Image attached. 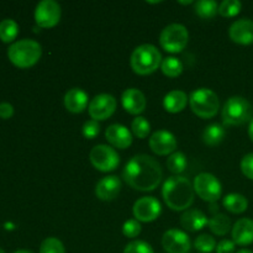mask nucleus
Returning <instances> with one entry per match:
<instances>
[{"label": "nucleus", "instance_id": "nucleus-1", "mask_svg": "<svg viewBox=\"0 0 253 253\" xmlns=\"http://www.w3.org/2000/svg\"><path fill=\"white\" fill-rule=\"evenodd\" d=\"M162 168L153 157L137 155L125 166L123 177L132 189L140 192H152L162 180Z\"/></svg>", "mask_w": 253, "mask_h": 253}, {"label": "nucleus", "instance_id": "nucleus-2", "mask_svg": "<svg viewBox=\"0 0 253 253\" xmlns=\"http://www.w3.org/2000/svg\"><path fill=\"white\" fill-rule=\"evenodd\" d=\"M162 195L169 209L182 211L190 208L194 202V187L188 178L173 175L163 184Z\"/></svg>", "mask_w": 253, "mask_h": 253}, {"label": "nucleus", "instance_id": "nucleus-3", "mask_svg": "<svg viewBox=\"0 0 253 253\" xmlns=\"http://www.w3.org/2000/svg\"><path fill=\"white\" fill-rule=\"evenodd\" d=\"M41 44L30 39L19 40L7 49L10 62L19 68H30L35 66L41 58Z\"/></svg>", "mask_w": 253, "mask_h": 253}, {"label": "nucleus", "instance_id": "nucleus-4", "mask_svg": "<svg viewBox=\"0 0 253 253\" xmlns=\"http://www.w3.org/2000/svg\"><path fill=\"white\" fill-rule=\"evenodd\" d=\"M130 63L135 73L140 76H147L157 71L158 67L162 64V56L157 47L153 44H141L136 47L131 54Z\"/></svg>", "mask_w": 253, "mask_h": 253}, {"label": "nucleus", "instance_id": "nucleus-5", "mask_svg": "<svg viewBox=\"0 0 253 253\" xmlns=\"http://www.w3.org/2000/svg\"><path fill=\"white\" fill-rule=\"evenodd\" d=\"M253 108L247 99L231 96L222 108V121L230 126H240L252 120Z\"/></svg>", "mask_w": 253, "mask_h": 253}, {"label": "nucleus", "instance_id": "nucleus-6", "mask_svg": "<svg viewBox=\"0 0 253 253\" xmlns=\"http://www.w3.org/2000/svg\"><path fill=\"white\" fill-rule=\"evenodd\" d=\"M189 104L193 113L202 119L214 118L220 106L216 93L207 88H199L192 91L189 96Z\"/></svg>", "mask_w": 253, "mask_h": 253}, {"label": "nucleus", "instance_id": "nucleus-7", "mask_svg": "<svg viewBox=\"0 0 253 253\" xmlns=\"http://www.w3.org/2000/svg\"><path fill=\"white\" fill-rule=\"evenodd\" d=\"M189 34L187 27L180 24H170L162 30L160 43L165 51L169 53H178L187 47Z\"/></svg>", "mask_w": 253, "mask_h": 253}, {"label": "nucleus", "instance_id": "nucleus-8", "mask_svg": "<svg viewBox=\"0 0 253 253\" xmlns=\"http://www.w3.org/2000/svg\"><path fill=\"white\" fill-rule=\"evenodd\" d=\"M194 192L208 203H216L221 198L222 188L219 179L211 173H200L194 179Z\"/></svg>", "mask_w": 253, "mask_h": 253}, {"label": "nucleus", "instance_id": "nucleus-9", "mask_svg": "<svg viewBox=\"0 0 253 253\" xmlns=\"http://www.w3.org/2000/svg\"><path fill=\"white\" fill-rule=\"evenodd\" d=\"M89 158L94 168L100 172H113L120 165L118 152L108 145H98L91 148Z\"/></svg>", "mask_w": 253, "mask_h": 253}, {"label": "nucleus", "instance_id": "nucleus-10", "mask_svg": "<svg viewBox=\"0 0 253 253\" xmlns=\"http://www.w3.org/2000/svg\"><path fill=\"white\" fill-rule=\"evenodd\" d=\"M61 20V6L54 0H42L35 10V21L40 27L51 29Z\"/></svg>", "mask_w": 253, "mask_h": 253}, {"label": "nucleus", "instance_id": "nucleus-11", "mask_svg": "<svg viewBox=\"0 0 253 253\" xmlns=\"http://www.w3.org/2000/svg\"><path fill=\"white\" fill-rule=\"evenodd\" d=\"M116 110V99L110 94H99L91 99L88 111L93 120L104 121L110 118Z\"/></svg>", "mask_w": 253, "mask_h": 253}, {"label": "nucleus", "instance_id": "nucleus-12", "mask_svg": "<svg viewBox=\"0 0 253 253\" xmlns=\"http://www.w3.org/2000/svg\"><path fill=\"white\" fill-rule=\"evenodd\" d=\"M133 216L137 221H155L162 211L161 203L153 197H143L133 204Z\"/></svg>", "mask_w": 253, "mask_h": 253}, {"label": "nucleus", "instance_id": "nucleus-13", "mask_svg": "<svg viewBox=\"0 0 253 253\" xmlns=\"http://www.w3.org/2000/svg\"><path fill=\"white\" fill-rule=\"evenodd\" d=\"M162 246L167 253H188L190 251V239L184 231L170 229L163 234Z\"/></svg>", "mask_w": 253, "mask_h": 253}, {"label": "nucleus", "instance_id": "nucleus-14", "mask_svg": "<svg viewBox=\"0 0 253 253\" xmlns=\"http://www.w3.org/2000/svg\"><path fill=\"white\" fill-rule=\"evenodd\" d=\"M150 147L158 156L172 155L177 148V140L169 131H156L150 138Z\"/></svg>", "mask_w": 253, "mask_h": 253}, {"label": "nucleus", "instance_id": "nucleus-15", "mask_svg": "<svg viewBox=\"0 0 253 253\" xmlns=\"http://www.w3.org/2000/svg\"><path fill=\"white\" fill-rule=\"evenodd\" d=\"M124 109L131 115H140L145 111L147 101L145 94L136 88L126 89L121 96Z\"/></svg>", "mask_w": 253, "mask_h": 253}, {"label": "nucleus", "instance_id": "nucleus-16", "mask_svg": "<svg viewBox=\"0 0 253 253\" xmlns=\"http://www.w3.org/2000/svg\"><path fill=\"white\" fill-rule=\"evenodd\" d=\"M105 137L111 146L126 150L132 145V135L127 127L120 124H113L105 131Z\"/></svg>", "mask_w": 253, "mask_h": 253}, {"label": "nucleus", "instance_id": "nucleus-17", "mask_svg": "<svg viewBox=\"0 0 253 253\" xmlns=\"http://www.w3.org/2000/svg\"><path fill=\"white\" fill-rule=\"evenodd\" d=\"M229 36L235 43H253V21L249 19H241L235 21L229 29Z\"/></svg>", "mask_w": 253, "mask_h": 253}, {"label": "nucleus", "instance_id": "nucleus-18", "mask_svg": "<svg viewBox=\"0 0 253 253\" xmlns=\"http://www.w3.org/2000/svg\"><path fill=\"white\" fill-rule=\"evenodd\" d=\"M121 190V180L116 175H108L98 182L95 195L103 202H110L119 195Z\"/></svg>", "mask_w": 253, "mask_h": 253}, {"label": "nucleus", "instance_id": "nucleus-19", "mask_svg": "<svg viewBox=\"0 0 253 253\" xmlns=\"http://www.w3.org/2000/svg\"><path fill=\"white\" fill-rule=\"evenodd\" d=\"M232 241L240 246L253 244V220L240 219L232 227Z\"/></svg>", "mask_w": 253, "mask_h": 253}, {"label": "nucleus", "instance_id": "nucleus-20", "mask_svg": "<svg viewBox=\"0 0 253 253\" xmlns=\"http://www.w3.org/2000/svg\"><path fill=\"white\" fill-rule=\"evenodd\" d=\"M88 94L79 88L68 90L64 95V106L69 113L79 114L88 106Z\"/></svg>", "mask_w": 253, "mask_h": 253}, {"label": "nucleus", "instance_id": "nucleus-21", "mask_svg": "<svg viewBox=\"0 0 253 253\" xmlns=\"http://www.w3.org/2000/svg\"><path fill=\"white\" fill-rule=\"evenodd\" d=\"M209 222V220L207 219L205 214L200 210L193 209V210H187L184 214L180 216V225L184 227L188 231H200L202 229H204L205 225Z\"/></svg>", "mask_w": 253, "mask_h": 253}, {"label": "nucleus", "instance_id": "nucleus-22", "mask_svg": "<svg viewBox=\"0 0 253 253\" xmlns=\"http://www.w3.org/2000/svg\"><path fill=\"white\" fill-rule=\"evenodd\" d=\"M188 100H189V98H188L184 91L172 90L163 99V106H165L166 111H168V113L177 114L184 110Z\"/></svg>", "mask_w": 253, "mask_h": 253}, {"label": "nucleus", "instance_id": "nucleus-23", "mask_svg": "<svg viewBox=\"0 0 253 253\" xmlns=\"http://www.w3.org/2000/svg\"><path fill=\"white\" fill-rule=\"evenodd\" d=\"M222 204H224L225 209L232 214H242V212L246 211L247 207H249V202H247L246 198L241 194H237V193L227 194L224 198Z\"/></svg>", "mask_w": 253, "mask_h": 253}, {"label": "nucleus", "instance_id": "nucleus-24", "mask_svg": "<svg viewBox=\"0 0 253 253\" xmlns=\"http://www.w3.org/2000/svg\"><path fill=\"white\" fill-rule=\"evenodd\" d=\"M225 127L220 124H211L205 127L203 132V141L208 146H217L225 137Z\"/></svg>", "mask_w": 253, "mask_h": 253}, {"label": "nucleus", "instance_id": "nucleus-25", "mask_svg": "<svg viewBox=\"0 0 253 253\" xmlns=\"http://www.w3.org/2000/svg\"><path fill=\"white\" fill-rule=\"evenodd\" d=\"M208 225H209V229L211 230V232H214L215 235L224 236L230 231L231 221H230V217L225 214H214V216L209 220Z\"/></svg>", "mask_w": 253, "mask_h": 253}, {"label": "nucleus", "instance_id": "nucleus-26", "mask_svg": "<svg viewBox=\"0 0 253 253\" xmlns=\"http://www.w3.org/2000/svg\"><path fill=\"white\" fill-rule=\"evenodd\" d=\"M194 11L202 19H212L219 12V4L214 0H199L194 2Z\"/></svg>", "mask_w": 253, "mask_h": 253}, {"label": "nucleus", "instance_id": "nucleus-27", "mask_svg": "<svg viewBox=\"0 0 253 253\" xmlns=\"http://www.w3.org/2000/svg\"><path fill=\"white\" fill-rule=\"evenodd\" d=\"M161 69H162L165 76L169 77V78H175V77H179L182 74L183 63L175 57H167L162 61Z\"/></svg>", "mask_w": 253, "mask_h": 253}, {"label": "nucleus", "instance_id": "nucleus-28", "mask_svg": "<svg viewBox=\"0 0 253 253\" xmlns=\"http://www.w3.org/2000/svg\"><path fill=\"white\" fill-rule=\"evenodd\" d=\"M19 34V25L11 19H5L0 22V40L2 42H11Z\"/></svg>", "mask_w": 253, "mask_h": 253}, {"label": "nucleus", "instance_id": "nucleus-29", "mask_svg": "<svg viewBox=\"0 0 253 253\" xmlns=\"http://www.w3.org/2000/svg\"><path fill=\"white\" fill-rule=\"evenodd\" d=\"M187 157L182 152H174L168 157L167 168L174 174H180L187 168Z\"/></svg>", "mask_w": 253, "mask_h": 253}, {"label": "nucleus", "instance_id": "nucleus-30", "mask_svg": "<svg viewBox=\"0 0 253 253\" xmlns=\"http://www.w3.org/2000/svg\"><path fill=\"white\" fill-rule=\"evenodd\" d=\"M242 4L239 0H224L219 5V14L224 17H234L241 11Z\"/></svg>", "mask_w": 253, "mask_h": 253}, {"label": "nucleus", "instance_id": "nucleus-31", "mask_svg": "<svg viewBox=\"0 0 253 253\" xmlns=\"http://www.w3.org/2000/svg\"><path fill=\"white\" fill-rule=\"evenodd\" d=\"M194 247L198 250L200 253H211L216 249V241L212 236L210 235L204 234L200 235L199 237H197L194 242Z\"/></svg>", "mask_w": 253, "mask_h": 253}, {"label": "nucleus", "instance_id": "nucleus-32", "mask_svg": "<svg viewBox=\"0 0 253 253\" xmlns=\"http://www.w3.org/2000/svg\"><path fill=\"white\" fill-rule=\"evenodd\" d=\"M131 128H132L133 135L137 136L138 138H146L151 131V125L147 121V119L142 118V116H137L132 121Z\"/></svg>", "mask_w": 253, "mask_h": 253}, {"label": "nucleus", "instance_id": "nucleus-33", "mask_svg": "<svg viewBox=\"0 0 253 253\" xmlns=\"http://www.w3.org/2000/svg\"><path fill=\"white\" fill-rule=\"evenodd\" d=\"M40 253H66L63 244L56 237H48L43 240L40 246Z\"/></svg>", "mask_w": 253, "mask_h": 253}, {"label": "nucleus", "instance_id": "nucleus-34", "mask_svg": "<svg viewBox=\"0 0 253 253\" xmlns=\"http://www.w3.org/2000/svg\"><path fill=\"white\" fill-rule=\"evenodd\" d=\"M124 253H155L152 246L145 241H132L128 245H126Z\"/></svg>", "mask_w": 253, "mask_h": 253}, {"label": "nucleus", "instance_id": "nucleus-35", "mask_svg": "<svg viewBox=\"0 0 253 253\" xmlns=\"http://www.w3.org/2000/svg\"><path fill=\"white\" fill-rule=\"evenodd\" d=\"M123 234L128 239H135L141 234V224L136 219L127 220L123 226Z\"/></svg>", "mask_w": 253, "mask_h": 253}, {"label": "nucleus", "instance_id": "nucleus-36", "mask_svg": "<svg viewBox=\"0 0 253 253\" xmlns=\"http://www.w3.org/2000/svg\"><path fill=\"white\" fill-rule=\"evenodd\" d=\"M82 132H83V136L88 140H93L100 132V125L96 120H88L84 123L83 128H82Z\"/></svg>", "mask_w": 253, "mask_h": 253}, {"label": "nucleus", "instance_id": "nucleus-37", "mask_svg": "<svg viewBox=\"0 0 253 253\" xmlns=\"http://www.w3.org/2000/svg\"><path fill=\"white\" fill-rule=\"evenodd\" d=\"M241 170L249 179L253 180V153H249L242 158Z\"/></svg>", "mask_w": 253, "mask_h": 253}, {"label": "nucleus", "instance_id": "nucleus-38", "mask_svg": "<svg viewBox=\"0 0 253 253\" xmlns=\"http://www.w3.org/2000/svg\"><path fill=\"white\" fill-rule=\"evenodd\" d=\"M235 245L231 240H222L217 244L216 253H235Z\"/></svg>", "mask_w": 253, "mask_h": 253}, {"label": "nucleus", "instance_id": "nucleus-39", "mask_svg": "<svg viewBox=\"0 0 253 253\" xmlns=\"http://www.w3.org/2000/svg\"><path fill=\"white\" fill-rule=\"evenodd\" d=\"M14 115V108L11 104L9 103H1L0 104V118L1 119H10Z\"/></svg>", "mask_w": 253, "mask_h": 253}, {"label": "nucleus", "instance_id": "nucleus-40", "mask_svg": "<svg viewBox=\"0 0 253 253\" xmlns=\"http://www.w3.org/2000/svg\"><path fill=\"white\" fill-rule=\"evenodd\" d=\"M249 136L253 142V118H252V120L250 121V125H249Z\"/></svg>", "mask_w": 253, "mask_h": 253}, {"label": "nucleus", "instance_id": "nucleus-41", "mask_svg": "<svg viewBox=\"0 0 253 253\" xmlns=\"http://www.w3.org/2000/svg\"><path fill=\"white\" fill-rule=\"evenodd\" d=\"M179 4H182V5H189V4H194V2H193L192 0H187V1H179Z\"/></svg>", "mask_w": 253, "mask_h": 253}, {"label": "nucleus", "instance_id": "nucleus-42", "mask_svg": "<svg viewBox=\"0 0 253 253\" xmlns=\"http://www.w3.org/2000/svg\"><path fill=\"white\" fill-rule=\"evenodd\" d=\"M236 253H253V252L250 251V250H240V251Z\"/></svg>", "mask_w": 253, "mask_h": 253}, {"label": "nucleus", "instance_id": "nucleus-43", "mask_svg": "<svg viewBox=\"0 0 253 253\" xmlns=\"http://www.w3.org/2000/svg\"><path fill=\"white\" fill-rule=\"evenodd\" d=\"M15 253H32V252L27 251V250H19V251H16Z\"/></svg>", "mask_w": 253, "mask_h": 253}, {"label": "nucleus", "instance_id": "nucleus-44", "mask_svg": "<svg viewBox=\"0 0 253 253\" xmlns=\"http://www.w3.org/2000/svg\"><path fill=\"white\" fill-rule=\"evenodd\" d=\"M0 253H5V252H4V250H2V249H0Z\"/></svg>", "mask_w": 253, "mask_h": 253}]
</instances>
